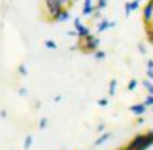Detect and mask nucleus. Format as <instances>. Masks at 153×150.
Masks as SVG:
<instances>
[{"instance_id": "1", "label": "nucleus", "mask_w": 153, "mask_h": 150, "mask_svg": "<svg viewBox=\"0 0 153 150\" xmlns=\"http://www.w3.org/2000/svg\"><path fill=\"white\" fill-rule=\"evenodd\" d=\"M143 21L146 25V34L149 43L153 44V0H149L143 10Z\"/></svg>"}]
</instances>
